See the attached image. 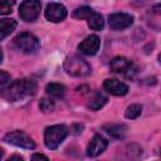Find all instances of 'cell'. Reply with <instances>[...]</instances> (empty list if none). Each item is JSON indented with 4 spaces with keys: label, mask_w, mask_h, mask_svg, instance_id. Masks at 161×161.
I'll use <instances>...</instances> for the list:
<instances>
[{
    "label": "cell",
    "mask_w": 161,
    "mask_h": 161,
    "mask_svg": "<svg viewBox=\"0 0 161 161\" xmlns=\"http://www.w3.org/2000/svg\"><path fill=\"white\" fill-rule=\"evenodd\" d=\"M26 94V79H15L1 89V97L8 102H15Z\"/></svg>",
    "instance_id": "obj_4"
},
{
    "label": "cell",
    "mask_w": 161,
    "mask_h": 161,
    "mask_svg": "<svg viewBox=\"0 0 161 161\" xmlns=\"http://www.w3.org/2000/svg\"><path fill=\"white\" fill-rule=\"evenodd\" d=\"M68 15L67 8L60 3H49L44 10V16L52 23H60Z\"/></svg>",
    "instance_id": "obj_8"
},
{
    "label": "cell",
    "mask_w": 161,
    "mask_h": 161,
    "mask_svg": "<svg viewBox=\"0 0 161 161\" xmlns=\"http://www.w3.org/2000/svg\"><path fill=\"white\" fill-rule=\"evenodd\" d=\"M133 24V16L127 13H114L108 16V25L112 30H125Z\"/></svg>",
    "instance_id": "obj_9"
},
{
    "label": "cell",
    "mask_w": 161,
    "mask_h": 161,
    "mask_svg": "<svg viewBox=\"0 0 161 161\" xmlns=\"http://www.w3.org/2000/svg\"><path fill=\"white\" fill-rule=\"evenodd\" d=\"M109 69L113 73L123 74L126 77H132L133 73H136V67L133 62L126 57H114L109 62Z\"/></svg>",
    "instance_id": "obj_7"
},
{
    "label": "cell",
    "mask_w": 161,
    "mask_h": 161,
    "mask_svg": "<svg viewBox=\"0 0 161 161\" xmlns=\"http://www.w3.org/2000/svg\"><path fill=\"white\" fill-rule=\"evenodd\" d=\"M45 92L48 96L53 97V98H62L65 93V87L60 83H55V82H52V83H48L47 87H45Z\"/></svg>",
    "instance_id": "obj_17"
},
{
    "label": "cell",
    "mask_w": 161,
    "mask_h": 161,
    "mask_svg": "<svg viewBox=\"0 0 161 161\" xmlns=\"http://www.w3.org/2000/svg\"><path fill=\"white\" fill-rule=\"evenodd\" d=\"M107 146H108V141L104 137H102L101 135H94L93 138L89 141L86 151L89 157H97L106 151Z\"/></svg>",
    "instance_id": "obj_10"
},
{
    "label": "cell",
    "mask_w": 161,
    "mask_h": 161,
    "mask_svg": "<svg viewBox=\"0 0 161 161\" xmlns=\"http://www.w3.org/2000/svg\"><path fill=\"white\" fill-rule=\"evenodd\" d=\"M16 28V20L3 18L0 20V39L4 40L8 35H10Z\"/></svg>",
    "instance_id": "obj_15"
},
{
    "label": "cell",
    "mask_w": 161,
    "mask_h": 161,
    "mask_svg": "<svg viewBox=\"0 0 161 161\" xmlns=\"http://www.w3.org/2000/svg\"><path fill=\"white\" fill-rule=\"evenodd\" d=\"M63 68L67 74L75 78H84L92 73L91 65L79 55H68L64 59Z\"/></svg>",
    "instance_id": "obj_1"
},
{
    "label": "cell",
    "mask_w": 161,
    "mask_h": 161,
    "mask_svg": "<svg viewBox=\"0 0 161 161\" xmlns=\"http://www.w3.org/2000/svg\"><path fill=\"white\" fill-rule=\"evenodd\" d=\"M40 10H42L40 0H24L19 8V16L24 21L33 23L39 18Z\"/></svg>",
    "instance_id": "obj_6"
},
{
    "label": "cell",
    "mask_w": 161,
    "mask_h": 161,
    "mask_svg": "<svg viewBox=\"0 0 161 161\" xmlns=\"http://www.w3.org/2000/svg\"><path fill=\"white\" fill-rule=\"evenodd\" d=\"M103 130L106 131L107 135H109L112 138H116V140H122L127 133V126L123 123L106 125V126H103Z\"/></svg>",
    "instance_id": "obj_13"
},
{
    "label": "cell",
    "mask_w": 161,
    "mask_h": 161,
    "mask_svg": "<svg viewBox=\"0 0 161 161\" xmlns=\"http://www.w3.org/2000/svg\"><path fill=\"white\" fill-rule=\"evenodd\" d=\"M142 113V106L138 104V103H133V104H130L126 111H125V117L127 119H136L141 116Z\"/></svg>",
    "instance_id": "obj_18"
},
{
    "label": "cell",
    "mask_w": 161,
    "mask_h": 161,
    "mask_svg": "<svg viewBox=\"0 0 161 161\" xmlns=\"http://www.w3.org/2000/svg\"><path fill=\"white\" fill-rule=\"evenodd\" d=\"M10 83V74H8L5 70L0 72V88L4 89Z\"/></svg>",
    "instance_id": "obj_22"
},
{
    "label": "cell",
    "mask_w": 161,
    "mask_h": 161,
    "mask_svg": "<svg viewBox=\"0 0 161 161\" xmlns=\"http://www.w3.org/2000/svg\"><path fill=\"white\" fill-rule=\"evenodd\" d=\"M15 5V0H0V14L8 15L13 11V8Z\"/></svg>",
    "instance_id": "obj_21"
},
{
    "label": "cell",
    "mask_w": 161,
    "mask_h": 161,
    "mask_svg": "<svg viewBox=\"0 0 161 161\" xmlns=\"http://www.w3.org/2000/svg\"><path fill=\"white\" fill-rule=\"evenodd\" d=\"M92 11H93V9H91L89 6H80V8H77V9L73 11V18L79 19V20L87 19Z\"/></svg>",
    "instance_id": "obj_20"
},
{
    "label": "cell",
    "mask_w": 161,
    "mask_h": 161,
    "mask_svg": "<svg viewBox=\"0 0 161 161\" xmlns=\"http://www.w3.org/2000/svg\"><path fill=\"white\" fill-rule=\"evenodd\" d=\"M31 158H33V160H38V158H43V160H48V157H47L45 155H42V153H34V155L31 156Z\"/></svg>",
    "instance_id": "obj_24"
},
{
    "label": "cell",
    "mask_w": 161,
    "mask_h": 161,
    "mask_svg": "<svg viewBox=\"0 0 161 161\" xmlns=\"http://www.w3.org/2000/svg\"><path fill=\"white\" fill-rule=\"evenodd\" d=\"M151 11H152L153 14H156V15H161V3H160V4L153 5V6H152V9H151Z\"/></svg>",
    "instance_id": "obj_23"
},
{
    "label": "cell",
    "mask_w": 161,
    "mask_h": 161,
    "mask_svg": "<svg viewBox=\"0 0 161 161\" xmlns=\"http://www.w3.org/2000/svg\"><path fill=\"white\" fill-rule=\"evenodd\" d=\"M107 101H108V98H107L102 92L96 91V92H93L92 96L89 97V99H88V102H87V107H88L89 109H92V111H98V109H101V108L107 103Z\"/></svg>",
    "instance_id": "obj_14"
},
{
    "label": "cell",
    "mask_w": 161,
    "mask_h": 161,
    "mask_svg": "<svg viewBox=\"0 0 161 161\" xmlns=\"http://www.w3.org/2000/svg\"><path fill=\"white\" fill-rule=\"evenodd\" d=\"M158 62H160V63H161V53H160V54H158Z\"/></svg>",
    "instance_id": "obj_26"
},
{
    "label": "cell",
    "mask_w": 161,
    "mask_h": 161,
    "mask_svg": "<svg viewBox=\"0 0 161 161\" xmlns=\"http://www.w3.org/2000/svg\"><path fill=\"white\" fill-rule=\"evenodd\" d=\"M68 128L64 125H54L44 131V143L49 150H57L68 136Z\"/></svg>",
    "instance_id": "obj_2"
},
{
    "label": "cell",
    "mask_w": 161,
    "mask_h": 161,
    "mask_svg": "<svg viewBox=\"0 0 161 161\" xmlns=\"http://www.w3.org/2000/svg\"><path fill=\"white\" fill-rule=\"evenodd\" d=\"M160 94H161V93H160Z\"/></svg>",
    "instance_id": "obj_27"
},
{
    "label": "cell",
    "mask_w": 161,
    "mask_h": 161,
    "mask_svg": "<svg viewBox=\"0 0 161 161\" xmlns=\"http://www.w3.org/2000/svg\"><path fill=\"white\" fill-rule=\"evenodd\" d=\"M14 47L25 54H34L39 50L40 42L31 33H20L14 38Z\"/></svg>",
    "instance_id": "obj_3"
},
{
    "label": "cell",
    "mask_w": 161,
    "mask_h": 161,
    "mask_svg": "<svg viewBox=\"0 0 161 161\" xmlns=\"http://www.w3.org/2000/svg\"><path fill=\"white\" fill-rule=\"evenodd\" d=\"M86 20H87V23H88V26H89L92 30L99 31V30H102V29H103V26H104L103 16H102L99 13L94 11V10L89 14V16H88Z\"/></svg>",
    "instance_id": "obj_16"
},
{
    "label": "cell",
    "mask_w": 161,
    "mask_h": 161,
    "mask_svg": "<svg viewBox=\"0 0 161 161\" xmlns=\"http://www.w3.org/2000/svg\"><path fill=\"white\" fill-rule=\"evenodd\" d=\"M103 88L107 93L116 97H122L128 93V86L118 79H106L103 82Z\"/></svg>",
    "instance_id": "obj_11"
},
{
    "label": "cell",
    "mask_w": 161,
    "mask_h": 161,
    "mask_svg": "<svg viewBox=\"0 0 161 161\" xmlns=\"http://www.w3.org/2000/svg\"><path fill=\"white\" fill-rule=\"evenodd\" d=\"M4 141L9 145H13V146H16L20 148H25V150H34L36 146L35 142L33 141V138L23 131H13V132L6 133L4 136Z\"/></svg>",
    "instance_id": "obj_5"
},
{
    "label": "cell",
    "mask_w": 161,
    "mask_h": 161,
    "mask_svg": "<svg viewBox=\"0 0 161 161\" xmlns=\"http://www.w3.org/2000/svg\"><path fill=\"white\" fill-rule=\"evenodd\" d=\"M101 45V40L97 35H89L87 36L83 42H80V44L78 45V50L84 54V55H94Z\"/></svg>",
    "instance_id": "obj_12"
},
{
    "label": "cell",
    "mask_w": 161,
    "mask_h": 161,
    "mask_svg": "<svg viewBox=\"0 0 161 161\" xmlns=\"http://www.w3.org/2000/svg\"><path fill=\"white\" fill-rule=\"evenodd\" d=\"M54 107H55V104H54V101L50 98V96L49 97H43L39 101V108L43 112H52L54 109Z\"/></svg>",
    "instance_id": "obj_19"
},
{
    "label": "cell",
    "mask_w": 161,
    "mask_h": 161,
    "mask_svg": "<svg viewBox=\"0 0 161 161\" xmlns=\"http://www.w3.org/2000/svg\"><path fill=\"white\" fill-rule=\"evenodd\" d=\"M9 160H20V161H23L24 158H23L21 156H18V155H13V156H11Z\"/></svg>",
    "instance_id": "obj_25"
}]
</instances>
